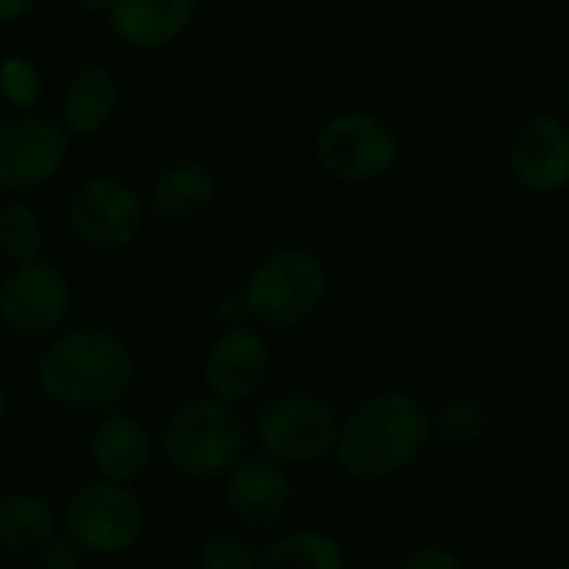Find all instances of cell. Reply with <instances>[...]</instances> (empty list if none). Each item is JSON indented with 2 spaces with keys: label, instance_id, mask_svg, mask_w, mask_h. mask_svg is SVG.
Instances as JSON below:
<instances>
[{
  "label": "cell",
  "instance_id": "14",
  "mask_svg": "<svg viewBox=\"0 0 569 569\" xmlns=\"http://www.w3.org/2000/svg\"><path fill=\"white\" fill-rule=\"evenodd\" d=\"M223 503L230 517L250 530H267L280 523L293 503V483L287 467L270 457H243L223 477Z\"/></svg>",
  "mask_w": 569,
  "mask_h": 569
},
{
  "label": "cell",
  "instance_id": "22",
  "mask_svg": "<svg viewBox=\"0 0 569 569\" xmlns=\"http://www.w3.org/2000/svg\"><path fill=\"white\" fill-rule=\"evenodd\" d=\"M263 550L253 547V540L240 533H210L197 550L200 569H260Z\"/></svg>",
  "mask_w": 569,
  "mask_h": 569
},
{
  "label": "cell",
  "instance_id": "11",
  "mask_svg": "<svg viewBox=\"0 0 569 569\" xmlns=\"http://www.w3.org/2000/svg\"><path fill=\"white\" fill-rule=\"evenodd\" d=\"M510 180L530 197H560L569 190V120L563 113H530L507 140Z\"/></svg>",
  "mask_w": 569,
  "mask_h": 569
},
{
  "label": "cell",
  "instance_id": "24",
  "mask_svg": "<svg viewBox=\"0 0 569 569\" xmlns=\"http://www.w3.org/2000/svg\"><path fill=\"white\" fill-rule=\"evenodd\" d=\"M33 563H37V569H83L87 553L60 530L50 543H43V547L33 553Z\"/></svg>",
  "mask_w": 569,
  "mask_h": 569
},
{
  "label": "cell",
  "instance_id": "10",
  "mask_svg": "<svg viewBox=\"0 0 569 569\" xmlns=\"http://www.w3.org/2000/svg\"><path fill=\"white\" fill-rule=\"evenodd\" d=\"M70 137L47 113L0 117V193L27 197L50 187L70 160Z\"/></svg>",
  "mask_w": 569,
  "mask_h": 569
},
{
  "label": "cell",
  "instance_id": "26",
  "mask_svg": "<svg viewBox=\"0 0 569 569\" xmlns=\"http://www.w3.org/2000/svg\"><path fill=\"white\" fill-rule=\"evenodd\" d=\"M213 320L220 323V330H230V327H247L250 323V313H247V303L237 293H223L217 303H213Z\"/></svg>",
  "mask_w": 569,
  "mask_h": 569
},
{
  "label": "cell",
  "instance_id": "17",
  "mask_svg": "<svg viewBox=\"0 0 569 569\" xmlns=\"http://www.w3.org/2000/svg\"><path fill=\"white\" fill-rule=\"evenodd\" d=\"M217 193H220V180L213 167L183 157L157 170V177L143 190V200H147L150 220L190 223L217 203Z\"/></svg>",
  "mask_w": 569,
  "mask_h": 569
},
{
  "label": "cell",
  "instance_id": "25",
  "mask_svg": "<svg viewBox=\"0 0 569 569\" xmlns=\"http://www.w3.org/2000/svg\"><path fill=\"white\" fill-rule=\"evenodd\" d=\"M400 569H467V563L447 547H420L400 563Z\"/></svg>",
  "mask_w": 569,
  "mask_h": 569
},
{
  "label": "cell",
  "instance_id": "21",
  "mask_svg": "<svg viewBox=\"0 0 569 569\" xmlns=\"http://www.w3.org/2000/svg\"><path fill=\"white\" fill-rule=\"evenodd\" d=\"M0 100L13 113H33L43 100V73L30 57L10 53L0 60Z\"/></svg>",
  "mask_w": 569,
  "mask_h": 569
},
{
  "label": "cell",
  "instance_id": "8",
  "mask_svg": "<svg viewBox=\"0 0 569 569\" xmlns=\"http://www.w3.org/2000/svg\"><path fill=\"white\" fill-rule=\"evenodd\" d=\"M73 283L53 260L10 267L0 280V330L20 343H47L70 327Z\"/></svg>",
  "mask_w": 569,
  "mask_h": 569
},
{
  "label": "cell",
  "instance_id": "12",
  "mask_svg": "<svg viewBox=\"0 0 569 569\" xmlns=\"http://www.w3.org/2000/svg\"><path fill=\"white\" fill-rule=\"evenodd\" d=\"M203 390L220 403H247L270 377V343L260 327H230L213 337L203 353Z\"/></svg>",
  "mask_w": 569,
  "mask_h": 569
},
{
  "label": "cell",
  "instance_id": "9",
  "mask_svg": "<svg viewBox=\"0 0 569 569\" xmlns=\"http://www.w3.org/2000/svg\"><path fill=\"white\" fill-rule=\"evenodd\" d=\"M253 437L273 463L287 470L313 467L337 450L340 420L333 407L313 393H283L257 413Z\"/></svg>",
  "mask_w": 569,
  "mask_h": 569
},
{
  "label": "cell",
  "instance_id": "15",
  "mask_svg": "<svg viewBox=\"0 0 569 569\" xmlns=\"http://www.w3.org/2000/svg\"><path fill=\"white\" fill-rule=\"evenodd\" d=\"M200 0H113L107 20L110 37L133 53H160L190 33Z\"/></svg>",
  "mask_w": 569,
  "mask_h": 569
},
{
  "label": "cell",
  "instance_id": "31",
  "mask_svg": "<svg viewBox=\"0 0 569 569\" xmlns=\"http://www.w3.org/2000/svg\"><path fill=\"white\" fill-rule=\"evenodd\" d=\"M553 569H569V560H563V563H557V567Z\"/></svg>",
  "mask_w": 569,
  "mask_h": 569
},
{
  "label": "cell",
  "instance_id": "6",
  "mask_svg": "<svg viewBox=\"0 0 569 569\" xmlns=\"http://www.w3.org/2000/svg\"><path fill=\"white\" fill-rule=\"evenodd\" d=\"M60 530L87 553V560H120L143 547L150 510L137 487L93 477L63 500Z\"/></svg>",
  "mask_w": 569,
  "mask_h": 569
},
{
  "label": "cell",
  "instance_id": "32",
  "mask_svg": "<svg viewBox=\"0 0 569 569\" xmlns=\"http://www.w3.org/2000/svg\"><path fill=\"white\" fill-rule=\"evenodd\" d=\"M0 333H3V330H0Z\"/></svg>",
  "mask_w": 569,
  "mask_h": 569
},
{
  "label": "cell",
  "instance_id": "30",
  "mask_svg": "<svg viewBox=\"0 0 569 569\" xmlns=\"http://www.w3.org/2000/svg\"><path fill=\"white\" fill-rule=\"evenodd\" d=\"M7 420H10V387H7V380L0 377V433H3V427H7Z\"/></svg>",
  "mask_w": 569,
  "mask_h": 569
},
{
  "label": "cell",
  "instance_id": "19",
  "mask_svg": "<svg viewBox=\"0 0 569 569\" xmlns=\"http://www.w3.org/2000/svg\"><path fill=\"white\" fill-rule=\"evenodd\" d=\"M260 569H347V557L330 533L293 530L263 550Z\"/></svg>",
  "mask_w": 569,
  "mask_h": 569
},
{
  "label": "cell",
  "instance_id": "3",
  "mask_svg": "<svg viewBox=\"0 0 569 569\" xmlns=\"http://www.w3.org/2000/svg\"><path fill=\"white\" fill-rule=\"evenodd\" d=\"M250 447V427L237 407L213 397H190L167 410L157 430L160 463L183 480L227 477Z\"/></svg>",
  "mask_w": 569,
  "mask_h": 569
},
{
  "label": "cell",
  "instance_id": "23",
  "mask_svg": "<svg viewBox=\"0 0 569 569\" xmlns=\"http://www.w3.org/2000/svg\"><path fill=\"white\" fill-rule=\"evenodd\" d=\"M480 427H483V407L470 397H457L440 410L433 433L447 443H467L480 433Z\"/></svg>",
  "mask_w": 569,
  "mask_h": 569
},
{
  "label": "cell",
  "instance_id": "28",
  "mask_svg": "<svg viewBox=\"0 0 569 569\" xmlns=\"http://www.w3.org/2000/svg\"><path fill=\"white\" fill-rule=\"evenodd\" d=\"M80 13H87V17H107L110 13V7H113V0H70Z\"/></svg>",
  "mask_w": 569,
  "mask_h": 569
},
{
  "label": "cell",
  "instance_id": "20",
  "mask_svg": "<svg viewBox=\"0 0 569 569\" xmlns=\"http://www.w3.org/2000/svg\"><path fill=\"white\" fill-rule=\"evenodd\" d=\"M43 250H47L43 213L23 197H10L7 203H0V257L10 267H20V263L43 260Z\"/></svg>",
  "mask_w": 569,
  "mask_h": 569
},
{
  "label": "cell",
  "instance_id": "13",
  "mask_svg": "<svg viewBox=\"0 0 569 569\" xmlns=\"http://www.w3.org/2000/svg\"><path fill=\"white\" fill-rule=\"evenodd\" d=\"M87 460L97 480L137 487L160 460L157 433L127 410L93 417L87 433Z\"/></svg>",
  "mask_w": 569,
  "mask_h": 569
},
{
  "label": "cell",
  "instance_id": "1",
  "mask_svg": "<svg viewBox=\"0 0 569 569\" xmlns=\"http://www.w3.org/2000/svg\"><path fill=\"white\" fill-rule=\"evenodd\" d=\"M37 393L80 417H103L123 410L137 387L133 347L103 323H70L47 340L33 360Z\"/></svg>",
  "mask_w": 569,
  "mask_h": 569
},
{
  "label": "cell",
  "instance_id": "16",
  "mask_svg": "<svg viewBox=\"0 0 569 569\" xmlns=\"http://www.w3.org/2000/svg\"><path fill=\"white\" fill-rule=\"evenodd\" d=\"M120 110V80L103 63H83L67 73L57 93V123L70 140L100 137Z\"/></svg>",
  "mask_w": 569,
  "mask_h": 569
},
{
  "label": "cell",
  "instance_id": "7",
  "mask_svg": "<svg viewBox=\"0 0 569 569\" xmlns=\"http://www.w3.org/2000/svg\"><path fill=\"white\" fill-rule=\"evenodd\" d=\"M320 170L350 187L387 180L403 160V133L377 110L347 107L330 113L313 133Z\"/></svg>",
  "mask_w": 569,
  "mask_h": 569
},
{
  "label": "cell",
  "instance_id": "4",
  "mask_svg": "<svg viewBox=\"0 0 569 569\" xmlns=\"http://www.w3.org/2000/svg\"><path fill=\"white\" fill-rule=\"evenodd\" d=\"M327 293L330 270L313 250L303 247L270 250L250 267L240 287L250 323L270 330H293L307 323L323 307Z\"/></svg>",
  "mask_w": 569,
  "mask_h": 569
},
{
  "label": "cell",
  "instance_id": "27",
  "mask_svg": "<svg viewBox=\"0 0 569 569\" xmlns=\"http://www.w3.org/2000/svg\"><path fill=\"white\" fill-rule=\"evenodd\" d=\"M40 0H0V27H13V23H23L33 10H37Z\"/></svg>",
  "mask_w": 569,
  "mask_h": 569
},
{
  "label": "cell",
  "instance_id": "2",
  "mask_svg": "<svg viewBox=\"0 0 569 569\" xmlns=\"http://www.w3.org/2000/svg\"><path fill=\"white\" fill-rule=\"evenodd\" d=\"M433 440L430 410L407 393H373L343 423L337 437L340 467L360 483H380L413 467Z\"/></svg>",
  "mask_w": 569,
  "mask_h": 569
},
{
  "label": "cell",
  "instance_id": "29",
  "mask_svg": "<svg viewBox=\"0 0 569 569\" xmlns=\"http://www.w3.org/2000/svg\"><path fill=\"white\" fill-rule=\"evenodd\" d=\"M557 100H560V110H563V117L569 120V63L563 67V73H560V83H557Z\"/></svg>",
  "mask_w": 569,
  "mask_h": 569
},
{
  "label": "cell",
  "instance_id": "5",
  "mask_svg": "<svg viewBox=\"0 0 569 569\" xmlns=\"http://www.w3.org/2000/svg\"><path fill=\"white\" fill-rule=\"evenodd\" d=\"M63 220L83 250L97 257H120L140 243L150 210L143 190H137L127 177L93 170L67 190Z\"/></svg>",
  "mask_w": 569,
  "mask_h": 569
},
{
  "label": "cell",
  "instance_id": "18",
  "mask_svg": "<svg viewBox=\"0 0 569 569\" xmlns=\"http://www.w3.org/2000/svg\"><path fill=\"white\" fill-rule=\"evenodd\" d=\"M60 533V507L23 487L0 490V550L33 557L43 543Z\"/></svg>",
  "mask_w": 569,
  "mask_h": 569
}]
</instances>
